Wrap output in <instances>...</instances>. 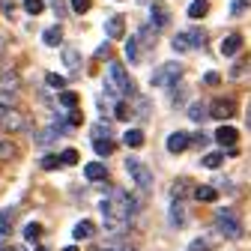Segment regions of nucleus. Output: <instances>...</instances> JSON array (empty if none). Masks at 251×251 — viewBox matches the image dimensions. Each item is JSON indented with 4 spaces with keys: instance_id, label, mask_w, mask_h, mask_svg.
<instances>
[{
    "instance_id": "f8f14e48",
    "label": "nucleus",
    "mask_w": 251,
    "mask_h": 251,
    "mask_svg": "<svg viewBox=\"0 0 251 251\" xmlns=\"http://www.w3.org/2000/svg\"><path fill=\"white\" fill-rule=\"evenodd\" d=\"M236 138H239V132L233 129V126H222V129L215 132L218 147H236Z\"/></svg>"
},
{
    "instance_id": "ea45409f",
    "label": "nucleus",
    "mask_w": 251,
    "mask_h": 251,
    "mask_svg": "<svg viewBox=\"0 0 251 251\" xmlns=\"http://www.w3.org/2000/svg\"><path fill=\"white\" fill-rule=\"evenodd\" d=\"M3 54H6V36H0V60H3Z\"/></svg>"
},
{
    "instance_id": "79ce46f5",
    "label": "nucleus",
    "mask_w": 251,
    "mask_h": 251,
    "mask_svg": "<svg viewBox=\"0 0 251 251\" xmlns=\"http://www.w3.org/2000/svg\"><path fill=\"white\" fill-rule=\"evenodd\" d=\"M66 251H78V248H75V245H69V248H66Z\"/></svg>"
},
{
    "instance_id": "72a5a7b5",
    "label": "nucleus",
    "mask_w": 251,
    "mask_h": 251,
    "mask_svg": "<svg viewBox=\"0 0 251 251\" xmlns=\"http://www.w3.org/2000/svg\"><path fill=\"white\" fill-rule=\"evenodd\" d=\"M0 9H3V15H6V18H12V12H15V3H12V0H0Z\"/></svg>"
},
{
    "instance_id": "412c9836",
    "label": "nucleus",
    "mask_w": 251,
    "mask_h": 251,
    "mask_svg": "<svg viewBox=\"0 0 251 251\" xmlns=\"http://www.w3.org/2000/svg\"><path fill=\"white\" fill-rule=\"evenodd\" d=\"M126 144H129L132 150H141L144 147V132L141 129H129V132H126V138H123Z\"/></svg>"
},
{
    "instance_id": "39448f33",
    "label": "nucleus",
    "mask_w": 251,
    "mask_h": 251,
    "mask_svg": "<svg viewBox=\"0 0 251 251\" xmlns=\"http://www.w3.org/2000/svg\"><path fill=\"white\" fill-rule=\"evenodd\" d=\"M0 129H3V132H9V135H21V132H27V129H30V123H27L24 111H18V108H9V111H3V114H0Z\"/></svg>"
},
{
    "instance_id": "6e6552de",
    "label": "nucleus",
    "mask_w": 251,
    "mask_h": 251,
    "mask_svg": "<svg viewBox=\"0 0 251 251\" xmlns=\"http://www.w3.org/2000/svg\"><path fill=\"white\" fill-rule=\"evenodd\" d=\"M105 33H108V39H123V33H126V15L114 12V15L105 21Z\"/></svg>"
},
{
    "instance_id": "7ed1b4c3",
    "label": "nucleus",
    "mask_w": 251,
    "mask_h": 251,
    "mask_svg": "<svg viewBox=\"0 0 251 251\" xmlns=\"http://www.w3.org/2000/svg\"><path fill=\"white\" fill-rule=\"evenodd\" d=\"M126 174L132 176V182L141 188V192H150V188H152V171H150L141 159H135V155H129V159H126Z\"/></svg>"
},
{
    "instance_id": "f03ea898",
    "label": "nucleus",
    "mask_w": 251,
    "mask_h": 251,
    "mask_svg": "<svg viewBox=\"0 0 251 251\" xmlns=\"http://www.w3.org/2000/svg\"><path fill=\"white\" fill-rule=\"evenodd\" d=\"M215 227H218V233L227 236V239H239V236H242V222H239V215H236L233 209H227V206H222V209L215 212Z\"/></svg>"
},
{
    "instance_id": "e433bc0d",
    "label": "nucleus",
    "mask_w": 251,
    "mask_h": 251,
    "mask_svg": "<svg viewBox=\"0 0 251 251\" xmlns=\"http://www.w3.org/2000/svg\"><path fill=\"white\" fill-rule=\"evenodd\" d=\"M192 251H209V245H206L203 239H195V242H192Z\"/></svg>"
},
{
    "instance_id": "473e14b6",
    "label": "nucleus",
    "mask_w": 251,
    "mask_h": 251,
    "mask_svg": "<svg viewBox=\"0 0 251 251\" xmlns=\"http://www.w3.org/2000/svg\"><path fill=\"white\" fill-rule=\"evenodd\" d=\"M45 81H48V84H51V87H54V90H63V87H66V81H63V78H60V75H54V72H51V75H48V78H45Z\"/></svg>"
},
{
    "instance_id": "c9c22d12",
    "label": "nucleus",
    "mask_w": 251,
    "mask_h": 251,
    "mask_svg": "<svg viewBox=\"0 0 251 251\" xmlns=\"http://www.w3.org/2000/svg\"><path fill=\"white\" fill-rule=\"evenodd\" d=\"M114 117H117V120H129V108H126L123 102H117V111H114Z\"/></svg>"
},
{
    "instance_id": "58836bf2",
    "label": "nucleus",
    "mask_w": 251,
    "mask_h": 251,
    "mask_svg": "<svg viewBox=\"0 0 251 251\" xmlns=\"http://www.w3.org/2000/svg\"><path fill=\"white\" fill-rule=\"evenodd\" d=\"M48 3L54 6V12H57V15H63V0H48Z\"/></svg>"
},
{
    "instance_id": "cd10ccee",
    "label": "nucleus",
    "mask_w": 251,
    "mask_h": 251,
    "mask_svg": "<svg viewBox=\"0 0 251 251\" xmlns=\"http://www.w3.org/2000/svg\"><path fill=\"white\" fill-rule=\"evenodd\" d=\"M60 105L63 108H75L78 105V96H75V93H60Z\"/></svg>"
},
{
    "instance_id": "c85d7f7f",
    "label": "nucleus",
    "mask_w": 251,
    "mask_h": 251,
    "mask_svg": "<svg viewBox=\"0 0 251 251\" xmlns=\"http://www.w3.org/2000/svg\"><path fill=\"white\" fill-rule=\"evenodd\" d=\"M60 162H63V165H75V162H78V150H63Z\"/></svg>"
},
{
    "instance_id": "9d476101",
    "label": "nucleus",
    "mask_w": 251,
    "mask_h": 251,
    "mask_svg": "<svg viewBox=\"0 0 251 251\" xmlns=\"http://www.w3.org/2000/svg\"><path fill=\"white\" fill-rule=\"evenodd\" d=\"M150 21H152V27H155V33H159V30H165V27L171 24V15H168V9H165L162 3H152V9H150Z\"/></svg>"
},
{
    "instance_id": "f704fd0d",
    "label": "nucleus",
    "mask_w": 251,
    "mask_h": 251,
    "mask_svg": "<svg viewBox=\"0 0 251 251\" xmlns=\"http://www.w3.org/2000/svg\"><path fill=\"white\" fill-rule=\"evenodd\" d=\"M245 9H248V3H245V0H233V6H230V12H233V15H242Z\"/></svg>"
},
{
    "instance_id": "423d86ee",
    "label": "nucleus",
    "mask_w": 251,
    "mask_h": 251,
    "mask_svg": "<svg viewBox=\"0 0 251 251\" xmlns=\"http://www.w3.org/2000/svg\"><path fill=\"white\" fill-rule=\"evenodd\" d=\"M206 39H203V33L201 30H185V33H179L171 45H174V51H179V54H185V51H192V48H201Z\"/></svg>"
},
{
    "instance_id": "aec40b11",
    "label": "nucleus",
    "mask_w": 251,
    "mask_h": 251,
    "mask_svg": "<svg viewBox=\"0 0 251 251\" xmlns=\"http://www.w3.org/2000/svg\"><path fill=\"white\" fill-rule=\"evenodd\" d=\"M195 198L203 201V203H212V201L218 198V188H215V185H201L198 192H195Z\"/></svg>"
},
{
    "instance_id": "bb28decb",
    "label": "nucleus",
    "mask_w": 251,
    "mask_h": 251,
    "mask_svg": "<svg viewBox=\"0 0 251 251\" xmlns=\"http://www.w3.org/2000/svg\"><path fill=\"white\" fill-rule=\"evenodd\" d=\"M24 9H27L30 15H39V12L45 9V3H42V0H24Z\"/></svg>"
},
{
    "instance_id": "4468645a",
    "label": "nucleus",
    "mask_w": 251,
    "mask_h": 251,
    "mask_svg": "<svg viewBox=\"0 0 251 251\" xmlns=\"http://www.w3.org/2000/svg\"><path fill=\"white\" fill-rule=\"evenodd\" d=\"M239 48H242V36H239V33H230V36L222 39V54H225V57H233Z\"/></svg>"
},
{
    "instance_id": "5701e85b",
    "label": "nucleus",
    "mask_w": 251,
    "mask_h": 251,
    "mask_svg": "<svg viewBox=\"0 0 251 251\" xmlns=\"http://www.w3.org/2000/svg\"><path fill=\"white\" fill-rule=\"evenodd\" d=\"M63 60H66V69H69V72H78L81 57H78V51H75V48H66V51H63Z\"/></svg>"
},
{
    "instance_id": "c03bdc74",
    "label": "nucleus",
    "mask_w": 251,
    "mask_h": 251,
    "mask_svg": "<svg viewBox=\"0 0 251 251\" xmlns=\"http://www.w3.org/2000/svg\"><path fill=\"white\" fill-rule=\"evenodd\" d=\"M3 72H6V69H0V75H3Z\"/></svg>"
},
{
    "instance_id": "9b49d317",
    "label": "nucleus",
    "mask_w": 251,
    "mask_h": 251,
    "mask_svg": "<svg viewBox=\"0 0 251 251\" xmlns=\"http://www.w3.org/2000/svg\"><path fill=\"white\" fill-rule=\"evenodd\" d=\"M18 87H21V78H18V72H3V75H0V93H9V96H18Z\"/></svg>"
},
{
    "instance_id": "f257e3e1",
    "label": "nucleus",
    "mask_w": 251,
    "mask_h": 251,
    "mask_svg": "<svg viewBox=\"0 0 251 251\" xmlns=\"http://www.w3.org/2000/svg\"><path fill=\"white\" fill-rule=\"evenodd\" d=\"M105 87L114 93H120V96H135V84H132V78H129V72H126V66L123 63H111L108 66V81H105Z\"/></svg>"
},
{
    "instance_id": "20e7f679",
    "label": "nucleus",
    "mask_w": 251,
    "mask_h": 251,
    "mask_svg": "<svg viewBox=\"0 0 251 251\" xmlns=\"http://www.w3.org/2000/svg\"><path fill=\"white\" fill-rule=\"evenodd\" d=\"M179 78H182V63H174V60H171V63H162V66L152 72L150 84H152V87H174Z\"/></svg>"
},
{
    "instance_id": "a18cd8bd",
    "label": "nucleus",
    "mask_w": 251,
    "mask_h": 251,
    "mask_svg": "<svg viewBox=\"0 0 251 251\" xmlns=\"http://www.w3.org/2000/svg\"><path fill=\"white\" fill-rule=\"evenodd\" d=\"M39 251H48V248H39Z\"/></svg>"
},
{
    "instance_id": "c756f323",
    "label": "nucleus",
    "mask_w": 251,
    "mask_h": 251,
    "mask_svg": "<svg viewBox=\"0 0 251 251\" xmlns=\"http://www.w3.org/2000/svg\"><path fill=\"white\" fill-rule=\"evenodd\" d=\"M90 9V0H72V12L75 15H84Z\"/></svg>"
},
{
    "instance_id": "f3484780",
    "label": "nucleus",
    "mask_w": 251,
    "mask_h": 251,
    "mask_svg": "<svg viewBox=\"0 0 251 251\" xmlns=\"http://www.w3.org/2000/svg\"><path fill=\"white\" fill-rule=\"evenodd\" d=\"M42 39H45V45H51V48H57L60 45V39H63V27L60 24H54V27H48L45 33H42Z\"/></svg>"
},
{
    "instance_id": "2eb2a0df",
    "label": "nucleus",
    "mask_w": 251,
    "mask_h": 251,
    "mask_svg": "<svg viewBox=\"0 0 251 251\" xmlns=\"http://www.w3.org/2000/svg\"><path fill=\"white\" fill-rule=\"evenodd\" d=\"M18 155V147L12 138H0V162H12Z\"/></svg>"
},
{
    "instance_id": "dca6fc26",
    "label": "nucleus",
    "mask_w": 251,
    "mask_h": 251,
    "mask_svg": "<svg viewBox=\"0 0 251 251\" xmlns=\"http://www.w3.org/2000/svg\"><path fill=\"white\" fill-rule=\"evenodd\" d=\"M171 225L174 227H182L185 225V206H182V201H174L171 203Z\"/></svg>"
},
{
    "instance_id": "a211bd4d",
    "label": "nucleus",
    "mask_w": 251,
    "mask_h": 251,
    "mask_svg": "<svg viewBox=\"0 0 251 251\" xmlns=\"http://www.w3.org/2000/svg\"><path fill=\"white\" fill-rule=\"evenodd\" d=\"M188 117H192L195 123H203V120L209 117V105H203V102H192V108H188Z\"/></svg>"
},
{
    "instance_id": "4c0bfd02",
    "label": "nucleus",
    "mask_w": 251,
    "mask_h": 251,
    "mask_svg": "<svg viewBox=\"0 0 251 251\" xmlns=\"http://www.w3.org/2000/svg\"><path fill=\"white\" fill-rule=\"evenodd\" d=\"M203 81H206V84H218L222 78H218V72H206V75H203Z\"/></svg>"
},
{
    "instance_id": "393cba45",
    "label": "nucleus",
    "mask_w": 251,
    "mask_h": 251,
    "mask_svg": "<svg viewBox=\"0 0 251 251\" xmlns=\"http://www.w3.org/2000/svg\"><path fill=\"white\" fill-rule=\"evenodd\" d=\"M93 150H96L99 155H111V152H114V141H105V138H96V141H93Z\"/></svg>"
},
{
    "instance_id": "b1692460",
    "label": "nucleus",
    "mask_w": 251,
    "mask_h": 251,
    "mask_svg": "<svg viewBox=\"0 0 251 251\" xmlns=\"http://www.w3.org/2000/svg\"><path fill=\"white\" fill-rule=\"evenodd\" d=\"M72 236L75 239H90L93 236V222H78L75 230H72Z\"/></svg>"
},
{
    "instance_id": "0eeeda50",
    "label": "nucleus",
    "mask_w": 251,
    "mask_h": 251,
    "mask_svg": "<svg viewBox=\"0 0 251 251\" xmlns=\"http://www.w3.org/2000/svg\"><path fill=\"white\" fill-rule=\"evenodd\" d=\"M209 114L218 117V120H230V117L236 114V102H233L230 96H227V99L222 96V99H215V102L209 105Z\"/></svg>"
},
{
    "instance_id": "1a4fd4ad",
    "label": "nucleus",
    "mask_w": 251,
    "mask_h": 251,
    "mask_svg": "<svg viewBox=\"0 0 251 251\" xmlns=\"http://www.w3.org/2000/svg\"><path fill=\"white\" fill-rule=\"evenodd\" d=\"M165 147H168V152H182V150L192 147V135H188V132H171Z\"/></svg>"
},
{
    "instance_id": "ddd939ff",
    "label": "nucleus",
    "mask_w": 251,
    "mask_h": 251,
    "mask_svg": "<svg viewBox=\"0 0 251 251\" xmlns=\"http://www.w3.org/2000/svg\"><path fill=\"white\" fill-rule=\"evenodd\" d=\"M84 176H87L90 182H102V179H108V168H105L102 162H90V165L84 168Z\"/></svg>"
},
{
    "instance_id": "6ab92c4d",
    "label": "nucleus",
    "mask_w": 251,
    "mask_h": 251,
    "mask_svg": "<svg viewBox=\"0 0 251 251\" xmlns=\"http://www.w3.org/2000/svg\"><path fill=\"white\" fill-rule=\"evenodd\" d=\"M206 12H209L206 0H192V3H188V18H203Z\"/></svg>"
},
{
    "instance_id": "a878e982",
    "label": "nucleus",
    "mask_w": 251,
    "mask_h": 251,
    "mask_svg": "<svg viewBox=\"0 0 251 251\" xmlns=\"http://www.w3.org/2000/svg\"><path fill=\"white\" fill-rule=\"evenodd\" d=\"M126 57H129L132 63L141 60V45H138V39H129V42H126Z\"/></svg>"
},
{
    "instance_id": "37998d69",
    "label": "nucleus",
    "mask_w": 251,
    "mask_h": 251,
    "mask_svg": "<svg viewBox=\"0 0 251 251\" xmlns=\"http://www.w3.org/2000/svg\"><path fill=\"white\" fill-rule=\"evenodd\" d=\"M9 251H24V248H9Z\"/></svg>"
},
{
    "instance_id": "a19ab883",
    "label": "nucleus",
    "mask_w": 251,
    "mask_h": 251,
    "mask_svg": "<svg viewBox=\"0 0 251 251\" xmlns=\"http://www.w3.org/2000/svg\"><path fill=\"white\" fill-rule=\"evenodd\" d=\"M245 126L251 129V102H248V114H245Z\"/></svg>"
},
{
    "instance_id": "7c9ffc66",
    "label": "nucleus",
    "mask_w": 251,
    "mask_h": 251,
    "mask_svg": "<svg viewBox=\"0 0 251 251\" xmlns=\"http://www.w3.org/2000/svg\"><path fill=\"white\" fill-rule=\"evenodd\" d=\"M63 162H60V155H45V162H42V168L45 171H54V168H60Z\"/></svg>"
},
{
    "instance_id": "4be33fe9",
    "label": "nucleus",
    "mask_w": 251,
    "mask_h": 251,
    "mask_svg": "<svg viewBox=\"0 0 251 251\" xmlns=\"http://www.w3.org/2000/svg\"><path fill=\"white\" fill-rule=\"evenodd\" d=\"M222 162H225V155H222V152H206L203 159H201V165H203V168H209V171L222 168Z\"/></svg>"
},
{
    "instance_id": "2f4dec72",
    "label": "nucleus",
    "mask_w": 251,
    "mask_h": 251,
    "mask_svg": "<svg viewBox=\"0 0 251 251\" xmlns=\"http://www.w3.org/2000/svg\"><path fill=\"white\" fill-rule=\"evenodd\" d=\"M24 236H27V239H39V236H42V227H39V225H27V227H24Z\"/></svg>"
}]
</instances>
